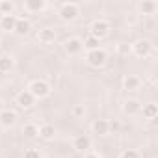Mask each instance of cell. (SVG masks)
<instances>
[{
	"label": "cell",
	"mask_w": 158,
	"mask_h": 158,
	"mask_svg": "<svg viewBox=\"0 0 158 158\" xmlns=\"http://www.w3.org/2000/svg\"><path fill=\"white\" fill-rule=\"evenodd\" d=\"M123 88H125L127 91H134V89H138V88H139V78H138V76H134V74L125 76V80H123Z\"/></svg>",
	"instance_id": "obj_17"
},
{
	"label": "cell",
	"mask_w": 158,
	"mask_h": 158,
	"mask_svg": "<svg viewBox=\"0 0 158 158\" xmlns=\"http://www.w3.org/2000/svg\"><path fill=\"white\" fill-rule=\"evenodd\" d=\"M108 130H110V123H108L106 119H97V121L93 123V132H95V134H99V136H106Z\"/></svg>",
	"instance_id": "obj_15"
},
{
	"label": "cell",
	"mask_w": 158,
	"mask_h": 158,
	"mask_svg": "<svg viewBox=\"0 0 158 158\" xmlns=\"http://www.w3.org/2000/svg\"><path fill=\"white\" fill-rule=\"evenodd\" d=\"M28 91L32 93L34 99H47L52 89H50L48 82H45V80H34V82H30Z\"/></svg>",
	"instance_id": "obj_1"
},
{
	"label": "cell",
	"mask_w": 158,
	"mask_h": 158,
	"mask_svg": "<svg viewBox=\"0 0 158 158\" xmlns=\"http://www.w3.org/2000/svg\"><path fill=\"white\" fill-rule=\"evenodd\" d=\"M24 11H30V13H35V11H43L47 8V2L45 0H26L23 4Z\"/></svg>",
	"instance_id": "obj_9"
},
{
	"label": "cell",
	"mask_w": 158,
	"mask_h": 158,
	"mask_svg": "<svg viewBox=\"0 0 158 158\" xmlns=\"http://www.w3.org/2000/svg\"><path fill=\"white\" fill-rule=\"evenodd\" d=\"M156 10H158V4L154 2V0H143V2L139 4V11L143 15H152Z\"/></svg>",
	"instance_id": "obj_18"
},
{
	"label": "cell",
	"mask_w": 158,
	"mask_h": 158,
	"mask_svg": "<svg viewBox=\"0 0 158 158\" xmlns=\"http://www.w3.org/2000/svg\"><path fill=\"white\" fill-rule=\"evenodd\" d=\"M151 48H152V45H151L149 39H138V41L132 45V50H134V54H136L138 58H147V56L151 54Z\"/></svg>",
	"instance_id": "obj_5"
},
{
	"label": "cell",
	"mask_w": 158,
	"mask_h": 158,
	"mask_svg": "<svg viewBox=\"0 0 158 158\" xmlns=\"http://www.w3.org/2000/svg\"><path fill=\"white\" fill-rule=\"evenodd\" d=\"M73 114H74V117H80V115H84V106H82V104H76V106L73 108Z\"/></svg>",
	"instance_id": "obj_26"
},
{
	"label": "cell",
	"mask_w": 158,
	"mask_h": 158,
	"mask_svg": "<svg viewBox=\"0 0 158 158\" xmlns=\"http://www.w3.org/2000/svg\"><path fill=\"white\" fill-rule=\"evenodd\" d=\"M123 112L128 114V115H136V114H139V112H141V104H139V101H136V99H128V101L125 102V106H123Z\"/></svg>",
	"instance_id": "obj_12"
},
{
	"label": "cell",
	"mask_w": 158,
	"mask_h": 158,
	"mask_svg": "<svg viewBox=\"0 0 158 158\" xmlns=\"http://www.w3.org/2000/svg\"><path fill=\"white\" fill-rule=\"evenodd\" d=\"M24 158H41V154L35 149H28V151H24Z\"/></svg>",
	"instance_id": "obj_25"
},
{
	"label": "cell",
	"mask_w": 158,
	"mask_h": 158,
	"mask_svg": "<svg viewBox=\"0 0 158 158\" xmlns=\"http://www.w3.org/2000/svg\"><path fill=\"white\" fill-rule=\"evenodd\" d=\"M74 149L76 151H89L91 149V138L86 134H80L74 138Z\"/></svg>",
	"instance_id": "obj_11"
},
{
	"label": "cell",
	"mask_w": 158,
	"mask_h": 158,
	"mask_svg": "<svg viewBox=\"0 0 158 158\" xmlns=\"http://www.w3.org/2000/svg\"><path fill=\"white\" fill-rule=\"evenodd\" d=\"M23 134H24L26 138L34 139L35 136H39V127H37V125H34V123H26V125L23 127Z\"/></svg>",
	"instance_id": "obj_20"
},
{
	"label": "cell",
	"mask_w": 158,
	"mask_h": 158,
	"mask_svg": "<svg viewBox=\"0 0 158 158\" xmlns=\"http://www.w3.org/2000/svg\"><path fill=\"white\" fill-rule=\"evenodd\" d=\"M30 28H32V24H30V21L28 19H24V17H21V19H17V23H15V34H19V35H26L28 32H30Z\"/></svg>",
	"instance_id": "obj_14"
},
{
	"label": "cell",
	"mask_w": 158,
	"mask_h": 158,
	"mask_svg": "<svg viewBox=\"0 0 158 158\" xmlns=\"http://www.w3.org/2000/svg\"><path fill=\"white\" fill-rule=\"evenodd\" d=\"M82 45H84V48H88V52H89V50H95V48H99L101 41H99L97 37H93V35L89 34V35H88V37H86V39L82 41Z\"/></svg>",
	"instance_id": "obj_22"
},
{
	"label": "cell",
	"mask_w": 158,
	"mask_h": 158,
	"mask_svg": "<svg viewBox=\"0 0 158 158\" xmlns=\"http://www.w3.org/2000/svg\"><path fill=\"white\" fill-rule=\"evenodd\" d=\"M84 158H101V156H99V154H95V152H88Z\"/></svg>",
	"instance_id": "obj_27"
},
{
	"label": "cell",
	"mask_w": 158,
	"mask_h": 158,
	"mask_svg": "<svg viewBox=\"0 0 158 158\" xmlns=\"http://www.w3.org/2000/svg\"><path fill=\"white\" fill-rule=\"evenodd\" d=\"M15 121H17V114H15L13 110H8V108H4L2 112H0V125H2L4 128H10V127H13V125H15Z\"/></svg>",
	"instance_id": "obj_7"
},
{
	"label": "cell",
	"mask_w": 158,
	"mask_h": 158,
	"mask_svg": "<svg viewBox=\"0 0 158 158\" xmlns=\"http://www.w3.org/2000/svg\"><path fill=\"white\" fill-rule=\"evenodd\" d=\"M110 28H112V26H110V23H108V21L99 19V21H95V23L91 24V32H89V34L101 41L102 37H106V35L110 34Z\"/></svg>",
	"instance_id": "obj_4"
},
{
	"label": "cell",
	"mask_w": 158,
	"mask_h": 158,
	"mask_svg": "<svg viewBox=\"0 0 158 158\" xmlns=\"http://www.w3.org/2000/svg\"><path fill=\"white\" fill-rule=\"evenodd\" d=\"M37 39H39V43H43V45H50V43L56 41V32H54L52 28H43V30H39Z\"/></svg>",
	"instance_id": "obj_10"
},
{
	"label": "cell",
	"mask_w": 158,
	"mask_h": 158,
	"mask_svg": "<svg viewBox=\"0 0 158 158\" xmlns=\"http://www.w3.org/2000/svg\"><path fill=\"white\" fill-rule=\"evenodd\" d=\"M2 110H4V101L0 99V112H2Z\"/></svg>",
	"instance_id": "obj_28"
},
{
	"label": "cell",
	"mask_w": 158,
	"mask_h": 158,
	"mask_svg": "<svg viewBox=\"0 0 158 158\" xmlns=\"http://www.w3.org/2000/svg\"><path fill=\"white\" fill-rule=\"evenodd\" d=\"M141 112H143V117H145V119H156V117H158V106H156L154 102L145 104V106L141 108Z\"/></svg>",
	"instance_id": "obj_19"
},
{
	"label": "cell",
	"mask_w": 158,
	"mask_h": 158,
	"mask_svg": "<svg viewBox=\"0 0 158 158\" xmlns=\"http://www.w3.org/2000/svg\"><path fill=\"white\" fill-rule=\"evenodd\" d=\"M17 104H19L23 110H28V108H32V106L35 104V99L32 97V93H30L28 89H24V91H21V93L17 95Z\"/></svg>",
	"instance_id": "obj_8"
},
{
	"label": "cell",
	"mask_w": 158,
	"mask_h": 158,
	"mask_svg": "<svg viewBox=\"0 0 158 158\" xmlns=\"http://www.w3.org/2000/svg\"><path fill=\"white\" fill-rule=\"evenodd\" d=\"M78 13H80V8H78V4H74V2H65L60 8V17L63 21H74L78 17Z\"/></svg>",
	"instance_id": "obj_3"
},
{
	"label": "cell",
	"mask_w": 158,
	"mask_h": 158,
	"mask_svg": "<svg viewBox=\"0 0 158 158\" xmlns=\"http://www.w3.org/2000/svg\"><path fill=\"white\" fill-rule=\"evenodd\" d=\"M15 23H17L15 15H2V19H0V28H2L4 32H13L15 30Z\"/></svg>",
	"instance_id": "obj_13"
},
{
	"label": "cell",
	"mask_w": 158,
	"mask_h": 158,
	"mask_svg": "<svg viewBox=\"0 0 158 158\" xmlns=\"http://www.w3.org/2000/svg\"><path fill=\"white\" fill-rule=\"evenodd\" d=\"M82 48H84L82 39H78V37H69V39L65 41V50H67L71 56L80 54V52H82Z\"/></svg>",
	"instance_id": "obj_6"
},
{
	"label": "cell",
	"mask_w": 158,
	"mask_h": 158,
	"mask_svg": "<svg viewBox=\"0 0 158 158\" xmlns=\"http://www.w3.org/2000/svg\"><path fill=\"white\" fill-rule=\"evenodd\" d=\"M13 2H10V0H2L0 2V15H13Z\"/></svg>",
	"instance_id": "obj_23"
},
{
	"label": "cell",
	"mask_w": 158,
	"mask_h": 158,
	"mask_svg": "<svg viewBox=\"0 0 158 158\" xmlns=\"http://www.w3.org/2000/svg\"><path fill=\"white\" fill-rule=\"evenodd\" d=\"M106 52L102 48H95V50H89L86 54V61L91 65V67H102L106 63Z\"/></svg>",
	"instance_id": "obj_2"
},
{
	"label": "cell",
	"mask_w": 158,
	"mask_h": 158,
	"mask_svg": "<svg viewBox=\"0 0 158 158\" xmlns=\"http://www.w3.org/2000/svg\"><path fill=\"white\" fill-rule=\"evenodd\" d=\"M121 158H139V152L136 149H127L121 152Z\"/></svg>",
	"instance_id": "obj_24"
},
{
	"label": "cell",
	"mask_w": 158,
	"mask_h": 158,
	"mask_svg": "<svg viewBox=\"0 0 158 158\" xmlns=\"http://www.w3.org/2000/svg\"><path fill=\"white\" fill-rule=\"evenodd\" d=\"M13 67H15V60L11 56H8V54L0 56V73H10Z\"/></svg>",
	"instance_id": "obj_16"
},
{
	"label": "cell",
	"mask_w": 158,
	"mask_h": 158,
	"mask_svg": "<svg viewBox=\"0 0 158 158\" xmlns=\"http://www.w3.org/2000/svg\"><path fill=\"white\" fill-rule=\"evenodd\" d=\"M54 134H56V130H54L52 125H43V127H39V138H43V139H52Z\"/></svg>",
	"instance_id": "obj_21"
}]
</instances>
